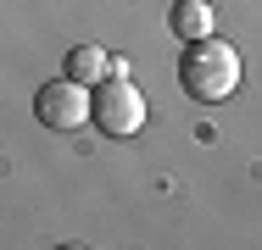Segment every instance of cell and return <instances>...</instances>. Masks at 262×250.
I'll return each instance as SVG.
<instances>
[{
  "label": "cell",
  "mask_w": 262,
  "mask_h": 250,
  "mask_svg": "<svg viewBox=\"0 0 262 250\" xmlns=\"http://www.w3.org/2000/svg\"><path fill=\"white\" fill-rule=\"evenodd\" d=\"M212 0H179L173 6V34H184V39H207L212 34Z\"/></svg>",
  "instance_id": "5b68a950"
},
{
  "label": "cell",
  "mask_w": 262,
  "mask_h": 250,
  "mask_svg": "<svg viewBox=\"0 0 262 250\" xmlns=\"http://www.w3.org/2000/svg\"><path fill=\"white\" fill-rule=\"evenodd\" d=\"M179 78H184V95L201 100V106H217L240 89V50L223 45L217 34L207 39H190L184 61H179Z\"/></svg>",
  "instance_id": "6da1fadb"
},
{
  "label": "cell",
  "mask_w": 262,
  "mask_h": 250,
  "mask_svg": "<svg viewBox=\"0 0 262 250\" xmlns=\"http://www.w3.org/2000/svg\"><path fill=\"white\" fill-rule=\"evenodd\" d=\"M34 111H39V122L56 128V134H78L84 122H95V95H90V84H78V78H51V84H39Z\"/></svg>",
  "instance_id": "3957f363"
},
{
  "label": "cell",
  "mask_w": 262,
  "mask_h": 250,
  "mask_svg": "<svg viewBox=\"0 0 262 250\" xmlns=\"http://www.w3.org/2000/svg\"><path fill=\"white\" fill-rule=\"evenodd\" d=\"M112 72H117V56H106L101 45L67 50V78H78V84H106Z\"/></svg>",
  "instance_id": "277c9868"
},
{
  "label": "cell",
  "mask_w": 262,
  "mask_h": 250,
  "mask_svg": "<svg viewBox=\"0 0 262 250\" xmlns=\"http://www.w3.org/2000/svg\"><path fill=\"white\" fill-rule=\"evenodd\" d=\"M95 128L106 139H128L145 128V95L128 84V72H112L106 84H95Z\"/></svg>",
  "instance_id": "7a4b0ae2"
}]
</instances>
